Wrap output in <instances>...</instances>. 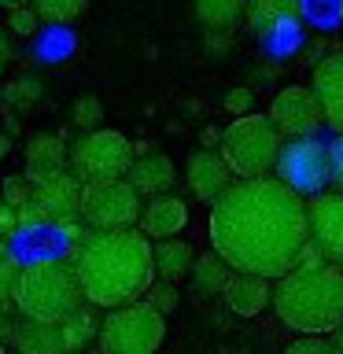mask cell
Here are the masks:
<instances>
[{
    "label": "cell",
    "mask_w": 343,
    "mask_h": 354,
    "mask_svg": "<svg viewBox=\"0 0 343 354\" xmlns=\"http://www.w3.org/2000/svg\"><path fill=\"white\" fill-rule=\"evenodd\" d=\"M270 303L277 310L284 328L310 332V336H328L343 321V266L321 262V266H292L277 277Z\"/></svg>",
    "instance_id": "3957f363"
},
{
    "label": "cell",
    "mask_w": 343,
    "mask_h": 354,
    "mask_svg": "<svg viewBox=\"0 0 343 354\" xmlns=\"http://www.w3.org/2000/svg\"><path fill=\"white\" fill-rule=\"evenodd\" d=\"M8 151H11V140H8V133H0V159H8Z\"/></svg>",
    "instance_id": "8d00e7d4"
},
{
    "label": "cell",
    "mask_w": 343,
    "mask_h": 354,
    "mask_svg": "<svg viewBox=\"0 0 343 354\" xmlns=\"http://www.w3.org/2000/svg\"><path fill=\"white\" fill-rule=\"evenodd\" d=\"M340 26H343V11H340Z\"/></svg>",
    "instance_id": "60d3db41"
},
{
    "label": "cell",
    "mask_w": 343,
    "mask_h": 354,
    "mask_svg": "<svg viewBox=\"0 0 343 354\" xmlns=\"http://www.w3.org/2000/svg\"><path fill=\"white\" fill-rule=\"evenodd\" d=\"M277 181H284L288 188H295L299 196H314L321 188H328L332 162H328V144L317 140L314 133L306 137H284L273 159Z\"/></svg>",
    "instance_id": "ba28073f"
},
{
    "label": "cell",
    "mask_w": 343,
    "mask_h": 354,
    "mask_svg": "<svg viewBox=\"0 0 343 354\" xmlns=\"http://www.w3.org/2000/svg\"><path fill=\"white\" fill-rule=\"evenodd\" d=\"M221 295H225V303L232 314L240 317H259L266 306H270V277H259V273H243V270H232L225 288H221Z\"/></svg>",
    "instance_id": "9a60e30c"
},
{
    "label": "cell",
    "mask_w": 343,
    "mask_h": 354,
    "mask_svg": "<svg viewBox=\"0 0 343 354\" xmlns=\"http://www.w3.org/2000/svg\"><path fill=\"white\" fill-rule=\"evenodd\" d=\"M137 225L148 240L177 236V232H185V225H188V207H185V199L174 196V192H155V196H148V203H140Z\"/></svg>",
    "instance_id": "5bb4252c"
},
{
    "label": "cell",
    "mask_w": 343,
    "mask_h": 354,
    "mask_svg": "<svg viewBox=\"0 0 343 354\" xmlns=\"http://www.w3.org/2000/svg\"><path fill=\"white\" fill-rule=\"evenodd\" d=\"M273 129L281 133V137H306V133H317L325 126V118H321V104L314 96V88L310 85H288L281 93L273 96L270 104V115Z\"/></svg>",
    "instance_id": "30bf717a"
},
{
    "label": "cell",
    "mask_w": 343,
    "mask_h": 354,
    "mask_svg": "<svg viewBox=\"0 0 343 354\" xmlns=\"http://www.w3.org/2000/svg\"><path fill=\"white\" fill-rule=\"evenodd\" d=\"M96 339L104 354H151L166 339V314L155 310L148 299H129L107 310Z\"/></svg>",
    "instance_id": "8992f818"
},
{
    "label": "cell",
    "mask_w": 343,
    "mask_h": 354,
    "mask_svg": "<svg viewBox=\"0 0 343 354\" xmlns=\"http://www.w3.org/2000/svg\"><path fill=\"white\" fill-rule=\"evenodd\" d=\"M144 295H148V303H151L155 310H163V314H170V310L177 306L174 281H163V277H159V281L151 277V284H148V292H144Z\"/></svg>",
    "instance_id": "f546056e"
},
{
    "label": "cell",
    "mask_w": 343,
    "mask_h": 354,
    "mask_svg": "<svg viewBox=\"0 0 343 354\" xmlns=\"http://www.w3.org/2000/svg\"><path fill=\"white\" fill-rule=\"evenodd\" d=\"M218 137H221V133H218V129H203V140L210 144V148H214V144H218Z\"/></svg>",
    "instance_id": "74e56055"
},
{
    "label": "cell",
    "mask_w": 343,
    "mask_h": 354,
    "mask_svg": "<svg viewBox=\"0 0 343 354\" xmlns=\"http://www.w3.org/2000/svg\"><path fill=\"white\" fill-rule=\"evenodd\" d=\"M77 214L89 229H126L140 218V192L126 177H96L77 188Z\"/></svg>",
    "instance_id": "52a82bcc"
},
{
    "label": "cell",
    "mask_w": 343,
    "mask_h": 354,
    "mask_svg": "<svg viewBox=\"0 0 343 354\" xmlns=\"http://www.w3.org/2000/svg\"><path fill=\"white\" fill-rule=\"evenodd\" d=\"M22 199H30V181H26V177H8V185H4V203L19 207Z\"/></svg>",
    "instance_id": "d6a6232c"
},
{
    "label": "cell",
    "mask_w": 343,
    "mask_h": 354,
    "mask_svg": "<svg viewBox=\"0 0 343 354\" xmlns=\"http://www.w3.org/2000/svg\"><path fill=\"white\" fill-rule=\"evenodd\" d=\"M11 303L30 321H63L71 310L85 303L74 262L37 259V262L19 266L15 284H11Z\"/></svg>",
    "instance_id": "277c9868"
},
{
    "label": "cell",
    "mask_w": 343,
    "mask_h": 354,
    "mask_svg": "<svg viewBox=\"0 0 343 354\" xmlns=\"http://www.w3.org/2000/svg\"><path fill=\"white\" fill-rule=\"evenodd\" d=\"M0 351H4V339H0Z\"/></svg>",
    "instance_id": "b9f144b4"
},
{
    "label": "cell",
    "mask_w": 343,
    "mask_h": 354,
    "mask_svg": "<svg viewBox=\"0 0 343 354\" xmlns=\"http://www.w3.org/2000/svg\"><path fill=\"white\" fill-rule=\"evenodd\" d=\"M295 8H299V22L317 26V30H332L340 26L343 0H295Z\"/></svg>",
    "instance_id": "d4e9b609"
},
{
    "label": "cell",
    "mask_w": 343,
    "mask_h": 354,
    "mask_svg": "<svg viewBox=\"0 0 343 354\" xmlns=\"http://www.w3.org/2000/svg\"><path fill=\"white\" fill-rule=\"evenodd\" d=\"M19 232V214H15V207L11 203H0V236L11 240Z\"/></svg>",
    "instance_id": "e575fe53"
},
{
    "label": "cell",
    "mask_w": 343,
    "mask_h": 354,
    "mask_svg": "<svg viewBox=\"0 0 343 354\" xmlns=\"http://www.w3.org/2000/svg\"><path fill=\"white\" fill-rule=\"evenodd\" d=\"M66 170V144L63 137H55V133H33L30 144H26V181L37 185L44 177L52 174H63Z\"/></svg>",
    "instance_id": "ac0fdd59"
},
{
    "label": "cell",
    "mask_w": 343,
    "mask_h": 354,
    "mask_svg": "<svg viewBox=\"0 0 343 354\" xmlns=\"http://www.w3.org/2000/svg\"><path fill=\"white\" fill-rule=\"evenodd\" d=\"M192 259H196L192 243L181 240V236H163V240H155V248H151V270L159 273L163 281H174V284L188 277Z\"/></svg>",
    "instance_id": "ffe728a7"
},
{
    "label": "cell",
    "mask_w": 343,
    "mask_h": 354,
    "mask_svg": "<svg viewBox=\"0 0 343 354\" xmlns=\"http://www.w3.org/2000/svg\"><path fill=\"white\" fill-rule=\"evenodd\" d=\"M122 177H126V181L137 188L140 196H155V192H170L174 181H177V170H174L170 155L144 151V155H133Z\"/></svg>",
    "instance_id": "2e32d148"
},
{
    "label": "cell",
    "mask_w": 343,
    "mask_h": 354,
    "mask_svg": "<svg viewBox=\"0 0 343 354\" xmlns=\"http://www.w3.org/2000/svg\"><path fill=\"white\" fill-rule=\"evenodd\" d=\"M74 273L82 284V299L96 310L122 306L140 299L151 284V240L126 229H89L74 243Z\"/></svg>",
    "instance_id": "7a4b0ae2"
},
{
    "label": "cell",
    "mask_w": 343,
    "mask_h": 354,
    "mask_svg": "<svg viewBox=\"0 0 343 354\" xmlns=\"http://www.w3.org/2000/svg\"><path fill=\"white\" fill-rule=\"evenodd\" d=\"M281 133L273 129V122L266 115H251L243 111L221 129L218 137V151L225 166L232 170V177H259L273 170L277 148H281Z\"/></svg>",
    "instance_id": "5b68a950"
},
{
    "label": "cell",
    "mask_w": 343,
    "mask_h": 354,
    "mask_svg": "<svg viewBox=\"0 0 343 354\" xmlns=\"http://www.w3.org/2000/svg\"><path fill=\"white\" fill-rule=\"evenodd\" d=\"M96 306H89L82 303L77 310H71L63 321H59V332H63V347L66 351H82L89 339L96 336V314H93Z\"/></svg>",
    "instance_id": "cb8c5ba5"
},
{
    "label": "cell",
    "mask_w": 343,
    "mask_h": 354,
    "mask_svg": "<svg viewBox=\"0 0 343 354\" xmlns=\"http://www.w3.org/2000/svg\"><path fill=\"white\" fill-rule=\"evenodd\" d=\"M15 273H19V254L8 248V240L0 236V310L8 306L11 299V284H15Z\"/></svg>",
    "instance_id": "4316f807"
},
{
    "label": "cell",
    "mask_w": 343,
    "mask_h": 354,
    "mask_svg": "<svg viewBox=\"0 0 343 354\" xmlns=\"http://www.w3.org/2000/svg\"><path fill=\"white\" fill-rule=\"evenodd\" d=\"M314 88L317 104H321V118H325V126L343 137V52L336 55H325L317 66H314Z\"/></svg>",
    "instance_id": "4fadbf2b"
},
{
    "label": "cell",
    "mask_w": 343,
    "mask_h": 354,
    "mask_svg": "<svg viewBox=\"0 0 343 354\" xmlns=\"http://www.w3.org/2000/svg\"><path fill=\"white\" fill-rule=\"evenodd\" d=\"M133 159V144L118 129H82V137L71 148V174L77 181L96 177H122Z\"/></svg>",
    "instance_id": "9c48e42d"
},
{
    "label": "cell",
    "mask_w": 343,
    "mask_h": 354,
    "mask_svg": "<svg viewBox=\"0 0 343 354\" xmlns=\"http://www.w3.org/2000/svg\"><path fill=\"white\" fill-rule=\"evenodd\" d=\"M30 8L37 11L41 22H74L77 15H85L89 0H30Z\"/></svg>",
    "instance_id": "484cf974"
},
{
    "label": "cell",
    "mask_w": 343,
    "mask_h": 354,
    "mask_svg": "<svg viewBox=\"0 0 343 354\" xmlns=\"http://www.w3.org/2000/svg\"><path fill=\"white\" fill-rule=\"evenodd\" d=\"M185 181H188L196 199L214 203V199L232 185V170L225 166V159H221V151L199 148V151L188 155V162H185Z\"/></svg>",
    "instance_id": "7c38bea8"
},
{
    "label": "cell",
    "mask_w": 343,
    "mask_h": 354,
    "mask_svg": "<svg viewBox=\"0 0 343 354\" xmlns=\"http://www.w3.org/2000/svg\"><path fill=\"white\" fill-rule=\"evenodd\" d=\"M71 118H74L77 129H96L100 122H104V104H100L96 96H77Z\"/></svg>",
    "instance_id": "83f0119b"
},
{
    "label": "cell",
    "mask_w": 343,
    "mask_h": 354,
    "mask_svg": "<svg viewBox=\"0 0 343 354\" xmlns=\"http://www.w3.org/2000/svg\"><path fill=\"white\" fill-rule=\"evenodd\" d=\"M229 266L221 262V254H196L192 259V270H188V277H192V284H196V292L199 295H221V288H225L229 281Z\"/></svg>",
    "instance_id": "44dd1931"
},
{
    "label": "cell",
    "mask_w": 343,
    "mask_h": 354,
    "mask_svg": "<svg viewBox=\"0 0 343 354\" xmlns=\"http://www.w3.org/2000/svg\"><path fill=\"white\" fill-rule=\"evenodd\" d=\"M243 15H248V26L262 37V33L270 26H277L281 19L299 15V8H295V0H248V4H243Z\"/></svg>",
    "instance_id": "603a6c76"
},
{
    "label": "cell",
    "mask_w": 343,
    "mask_h": 354,
    "mask_svg": "<svg viewBox=\"0 0 343 354\" xmlns=\"http://www.w3.org/2000/svg\"><path fill=\"white\" fill-rule=\"evenodd\" d=\"M77 188H82V181L63 170V174H52L44 181L30 185V196L37 199V207L48 214V221H63V218L77 214Z\"/></svg>",
    "instance_id": "e0dca14e"
},
{
    "label": "cell",
    "mask_w": 343,
    "mask_h": 354,
    "mask_svg": "<svg viewBox=\"0 0 343 354\" xmlns=\"http://www.w3.org/2000/svg\"><path fill=\"white\" fill-rule=\"evenodd\" d=\"M0 74H4V30H0Z\"/></svg>",
    "instance_id": "f35d334b"
},
{
    "label": "cell",
    "mask_w": 343,
    "mask_h": 354,
    "mask_svg": "<svg viewBox=\"0 0 343 354\" xmlns=\"http://www.w3.org/2000/svg\"><path fill=\"white\" fill-rule=\"evenodd\" d=\"M37 11H33L30 4H15V8H8V30L15 33V37H33L37 33Z\"/></svg>",
    "instance_id": "f1b7e54d"
},
{
    "label": "cell",
    "mask_w": 343,
    "mask_h": 354,
    "mask_svg": "<svg viewBox=\"0 0 343 354\" xmlns=\"http://www.w3.org/2000/svg\"><path fill=\"white\" fill-rule=\"evenodd\" d=\"M328 162H332V177H328V185H336L340 192H343V137L336 144H328Z\"/></svg>",
    "instance_id": "836d02e7"
},
{
    "label": "cell",
    "mask_w": 343,
    "mask_h": 354,
    "mask_svg": "<svg viewBox=\"0 0 343 354\" xmlns=\"http://www.w3.org/2000/svg\"><path fill=\"white\" fill-rule=\"evenodd\" d=\"M251 107H254V93L248 85H237V88L225 93V111L229 115H243V111H251Z\"/></svg>",
    "instance_id": "4dcf8cb0"
},
{
    "label": "cell",
    "mask_w": 343,
    "mask_h": 354,
    "mask_svg": "<svg viewBox=\"0 0 343 354\" xmlns=\"http://www.w3.org/2000/svg\"><path fill=\"white\" fill-rule=\"evenodd\" d=\"M196 19L210 33H225L243 19V0H196Z\"/></svg>",
    "instance_id": "7402d4cb"
},
{
    "label": "cell",
    "mask_w": 343,
    "mask_h": 354,
    "mask_svg": "<svg viewBox=\"0 0 343 354\" xmlns=\"http://www.w3.org/2000/svg\"><path fill=\"white\" fill-rule=\"evenodd\" d=\"M11 343H15V351H22V354H59V351H66L59 321H30V317H22L19 325L11 328Z\"/></svg>",
    "instance_id": "d6986e66"
},
{
    "label": "cell",
    "mask_w": 343,
    "mask_h": 354,
    "mask_svg": "<svg viewBox=\"0 0 343 354\" xmlns=\"http://www.w3.org/2000/svg\"><path fill=\"white\" fill-rule=\"evenodd\" d=\"M328 336H332V339H328V343H332V351H340V354H343V321L328 332Z\"/></svg>",
    "instance_id": "d590c367"
},
{
    "label": "cell",
    "mask_w": 343,
    "mask_h": 354,
    "mask_svg": "<svg viewBox=\"0 0 343 354\" xmlns=\"http://www.w3.org/2000/svg\"><path fill=\"white\" fill-rule=\"evenodd\" d=\"M288 351H292V354H325V351H332V343L325 336H310V332H303V336H299Z\"/></svg>",
    "instance_id": "1f68e13d"
},
{
    "label": "cell",
    "mask_w": 343,
    "mask_h": 354,
    "mask_svg": "<svg viewBox=\"0 0 343 354\" xmlns=\"http://www.w3.org/2000/svg\"><path fill=\"white\" fill-rule=\"evenodd\" d=\"M207 236L210 251L221 254L229 270L273 281L295 266V254L310 236L306 203L277 177H232V185L210 203Z\"/></svg>",
    "instance_id": "6da1fadb"
},
{
    "label": "cell",
    "mask_w": 343,
    "mask_h": 354,
    "mask_svg": "<svg viewBox=\"0 0 343 354\" xmlns=\"http://www.w3.org/2000/svg\"><path fill=\"white\" fill-rule=\"evenodd\" d=\"M306 229H310V240L325 251V259L343 266V192L321 188V192L310 196Z\"/></svg>",
    "instance_id": "8fae6325"
},
{
    "label": "cell",
    "mask_w": 343,
    "mask_h": 354,
    "mask_svg": "<svg viewBox=\"0 0 343 354\" xmlns=\"http://www.w3.org/2000/svg\"><path fill=\"white\" fill-rule=\"evenodd\" d=\"M15 4H30V0H0V8H15Z\"/></svg>",
    "instance_id": "ab89813d"
}]
</instances>
